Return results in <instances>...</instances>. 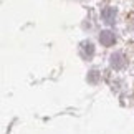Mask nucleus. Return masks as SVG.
<instances>
[{"label": "nucleus", "mask_w": 134, "mask_h": 134, "mask_svg": "<svg viewBox=\"0 0 134 134\" xmlns=\"http://www.w3.org/2000/svg\"><path fill=\"white\" fill-rule=\"evenodd\" d=\"M124 65H126V58H124L122 53H114L111 56V66L114 70H121Z\"/></svg>", "instance_id": "nucleus-3"}, {"label": "nucleus", "mask_w": 134, "mask_h": 134, "mask_svg": "<svg viewBox=\"0 0 134 134\" xmlns=\"http://www.w3.org/2000/svg\"><path fill=\"white\" fill-rule=\"evenodd\" d=\"M99 42L104 45V46H111V45H114L116 37H114V33H113V32H109V30H104V32L99 33Z\"/></svg>", "instance_id": "nucleus-2"}, {"label": "nucleus", "mask_w": 134, "mask_h": 134, "mask_svg": "<svg viewBox=\"0 0 134 134\" xmlns=\"http://www.w3.org/2000/svg\"><path fill=\"white\" fill-rule=\"evenodd\" d=\"M101 17H103V20H104L108 25L114 23V18H116V8H114V7H106V8H103V10H101Z\"/></svg>", "instance_id": "nucleus-1"}, {"label": "nucleus", "mask_w": 134, "mask_h": 134, "mask_svg": "<svg viewBox=\"0 0 134 134\" xmlns=\"http://www.w3.org/2000/svg\"><path fill=\"white\" fill-rule=\"evenodd\" d=\"M83 48H85V51H86V53H88L90 56H93V53H94L93 43H90V42H85V43H83Z\"/></svg>", "instance_id": "nucleus-4"}]
</instances>
